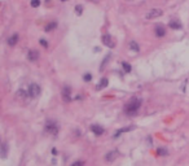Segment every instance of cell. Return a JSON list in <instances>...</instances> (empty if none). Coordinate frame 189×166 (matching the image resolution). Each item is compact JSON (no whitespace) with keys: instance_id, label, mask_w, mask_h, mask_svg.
Wrapping results in <instances>:
<instances>
[{"instance_id":"cell-13","label":"cell","mask_w":189,"mask_h":166,"mask_svg":"<svg viewBox=\"0 0 189 166\" xmlns=\"http://www.w3.org/2000/svg\"><path fill=\"white\" fill-rule=\"evenodd\" d=\"M17 42H18V35H17V34L12 35V37L8 39V44H9V45H14Z\"/></svg>"},{"instance_id":"cell-20","label":"cell","mask_w":189,"mask_h":166,"mask_svg":"<svg viewBox=\"0 0 189 166\" xmlns=\"http://www.w3.org/2000/svg\"><path fill=\"white\" fill-rule=\"evenodd\" d=\"M75 11H76V14H78V16H80V14L83 13V7L80 5V4H78V5L75 7Z\"/></svg>"},{"instance_id":"cell-1","label":"cell","mask_w":189,"mask_h":166,"mask_svg":"<svg viewBox=\"0 0 189 166\" xmlns=\"http://www.w3.org/2000/svg\"><path fill=\"white\" fill-rule=\"evenodd\" d=\"M140 107H141L140 99H132V100H130V101L126 104L124 112H126V114H128V115H133L137 113V110L140 109Z\"/></svg>"},{"instance_id":"cell-16","label":"cell","mask_w":189,"mask_h":166,"mask_svg":"<svg viewBox=\"0 0 189 166\" xmlns=\"http://www.w3.org/2000/svg\"><path fill=\"white\" fill-rule=\"evenodd\" d=\"M7 151H8V145H7V143H3L1 144V157L3 158L7 157Z\"/></svg>"},{"instance_id":"cell-19","label":"cell","mask_w":189,"mask_h":166,"mask_svg":"<svg viewBox=\"0 0 189 166\" xmlns=\"http://www.w3.org/2000/svg\"><path fill=\"white\" fill-rule=\"evenodd\" d=\"M157 155H158V156H167V151H166V149L158 148V149H157Z\"/></svg>"},{"instance_id":"cell-8","label":"cell","mask_w":189,"mask_h":166,"mask_svg":"<svg viewBox=\"0 0 189 166\" xmlns=\"http://www.w3.org/2000/svg\"><path fill=\"white\" fill-rule=\"evenodd\" d=\"M27 59L30 60V61H36V60L39 59V52L35 51V49H32V51H29Z\"/></svg>"},{"instance_id":"cell-22","label":"cell","mask_w":189,"mask_h":166,"mask_svg":"<svg viewBox=\"0 0 189 166\" xmlns=\"http://www.w3.org/2000/svg\"><path fill=\"white\" fill-rule=\"evenodd\" d=\"M71 166H84V163L82 161H75V162L71 163Z\"/></svg>"},{"instance_id":"cell-24","label":"cell","mask_w":189,"mask_h":166,"mask_svg":"<svg viewBox=\"0 0 189 166\" xmlns=\"http://www.w3.org/2000/svg\"><path fill=\"white\" fill-rule=\"evenodd\" d=\"M18 96H21V97H25V91L20 90V91H18Z\"/></svg>"},{"instance_id":"cell-11","label":"cell","mask_w":189,"mask_h":166,"mask_svg":"<svg viewBox=\"0 0 189 166\" xmlns=\"http://www.w3.org/2000/svg\"><path fill=\"white\" fill-rule=\"evenodd\" d=\"M170 27L174 29V30H178V29H181V23L179 21L172 20V21H170Z\"/></svg>"},{"instance_id":"cell-14","label":"cell","mask_w":189,"mask_h":166,"mask_svg":"<svg viewBox=\"0 0 189 166\" xmlns=\"http://www.w3.org/2000/svg\"><path fill=\"white\" fill-rule=\"evenodd\" d=\"M107 86V79L106 78H102L101 81H100V85H97V90H101V88H105Z\"/></svg>"},{"instance_id":"cell-6","label":"cell","mask_w":189,"mask_h":166,"mask_svg":"<svg viewBox=\"0 0 189 166\" xmlns=\"http://www.w3.org/2000/svg\"><path fill=\"white\" fill-rule=\"evenodd\" d=\"M62 99H64L66 103L71 101V90H70V87H68V86H65V87L62 88Z\"/></svg>"},{"instance_id":"cell-3","label":"cell","mask_w":189,"mask_h":166,"mask_svg":"<svg viewBox=\"0 0 189 166\" xmlns=\"http://www.w3.org/2000/svg\"><path fill=\"white\" fill-rule=\"evenodd\" d=\"M101 40H102V43H104V45H106V47H109V48H113L114 45H115V42H114V39L111 38V35H109V34L102 35V37H101Z\"/></svg>"},{"instance_id":"cell-18","label":"cell","mask_w":189,"mask_h":166,"mask_svg":"<svg viewBox=\"0 0 189 166\" xmlns=\"http://www.w3.org/2000/svg\"><path fill=\"white\" fill-rule=\"evenodd\" d=\"M122 66H123V70L126 71V73H130L131 71V65L128 64V62H122Z\"/></svg>"},{"instance_id":"cell-9","label":"cell","mask_w":189,"mask_h":166,"mask_svg":"<svg viewBox=\"0 0 189 166\" xmlns=\"http://www.w3.org/2000/svg\"><path fill=\"white\" fill-rule=\"evenodd\" d=\"M91 130L93 131L95 135H102V134H104V129H102L101 126H99V125H92V126H91Z\"/></svg>"},{"instance_id":"cell-25","label":"cell","mask_w":189,"mask_h":166,"mask_svg":"<svg viewBox=\"0 0 189 166\" xmlns=\"http://www.w3.org/2000/svg\"><path fill=\"white\" fill-rule=\"evenodd\" d=\"M91 78H92V77H91V74H86V75H84L86 81H91Z\"/></svg>"},{"instance_id":"cell-5","label":"cell","mask_w":189,"mask_h":166,"mask_svg":"<svg viewBox=\"0 0 189 166\" xmlns=\"http://www.w3.org/2000/svg\"><path fill=\"white\" fill-rule=\"evenodd\" d=\"M45 130H47V132L52 134V135H57V132H58V126H57L54 122H47V125H45Z\"/></svg>"},{"instance_id":"cell-2","label":"cell","mask_w":189,"mask_h":166,"mask_svg":"<svg viewBox=\"0 0 189 166\" xmlns=\"http://www.w3.org/2000/svg\"><path fill=\"white\" fill-rule=\"evenodd\" d=\"M162 9H150L147 14H145V18L147 20H154V18H158L162 16Z\"/></svg>"},{"instance_id":"cell-26","label":"cell","mask_w":189,"mask_h":166,"mask_svg":"<svg viewBox=\"0 0 189 166\" xmlns=\"http://www.w3.org/2000/svg\"><path fill=\"white\" fill-rule=\"evenodd\" d=\"M91 1H96V0H91Z\"/></svg>"},{"instance_id":"cell-15","label":"cell","mask_w":189,"mask_h":166,"mask_svg":"<svg viewBox=\"0 0 189 166\" xmlns=\"http://www.w3.org/2000/svg\"><path fill=\"white\" fill-rule=\"evenodd\" d=\"M130 48L132 49V51H135V52H139V51H140V48H139V44L135 42V40L130 42Z\"/></svg>"},{"instance_id":"cell-10","label":"cell","mask_w":189,"mask_h":166,"mask_svg":"<svg viewBox=\"0 0 189 166\" xmlns=\"http://www.w3.org/2000/svg\"><path fill=\"white\" fill-rule=\"evenodd\" d=\"M117 156H118V152L117 151H111V152H109L106 155V157H105V160L109 161V162H111V161H114L117 158Z\"/></svg>"},{"instance_id":"cell-12","label":"cell","mask_w":189,"mask_h":166,"mask_svg":"<svg viewBox=\"0 0 189 166\" xmlns=\"http://www.w3.org/2000/svg\"><path fill=\"white\" fill-rule=\"evenodd\" d=\"M56 27H57V23H56V22H49V23H47V25H45L44 30L47 31V33H49V31L54 30Z\"/></svg>"},{"instance_id":"cell-23","label":"cell","mask_w":189,"mask_h":166,"mask_svg":"<svg viewBox=\"0 0 189 166\" xmlns=\"http://www.w3.org/2000/svg\"><path fill=\"white\" fill-rule=\"evenodd\" d=\"M40 44H42L43 47H45V48L48 47V44H47V40H44V39H40Z\"/></svg>"},{"instance_id":"cell-4","label":"cell","mask_w":189,"mask_h":166,"mask_svg":"<svg viewBox=\"0 0 189 166\" xmlns=\"http://www.w3.org/2000/svg\"><path fill=\"white\" fill-rule=\"evenodd\" d=\"M39 93H40V87L36 83H31L30 87H29V95L31 97H36V96H39Z\"/></svg>"},{"instance_id":"cell-17","label":"cell","mask_w":189,"mask_h":166,"mask_svg":"<svg viewBox=\"0 0 189 166\" xmlns=\"http://www.w3.org/2000/svg\"><path fill=\"white\" fill-rule=\"evenodd\" d=\"M132 129H133V127H126V129H121V130H119V131H118V132H117V134H115V135H114V138H118V136L121 135L122 132H126V131H131V130H132Z\"/></svg>"},{"instance_id":"cell-27","label":"cell","mask_w":189,"mask_h":166,"mask_svg":"<svg viewBox=\"0 0 189 166\" xmlns=\"http://www.w3.org/2000/svg\"><path fill=\"white\" fill-rule=\"evenodd\" d=\"M62 1H66V0H62Z\"/></svg>"},{"instance_id":"cell-7","label":"cell","mask_w":189,"mask_h":166,"mask_svg":"<svg viewBox=\"0 0 189 166\" xmlns=\"http://www.w3.org/2000/svg\"><path fill=\"white\" fill-rule=\"evenodd\" d=\"M155 35L157 37H159V38H162V37H164L166 35V29L163 27L162 25H158V26H155Z\"/></svg>"},{"instance_id":"cell-21","label":"cell","mask_w":189,"mask_h":166,"mask_svg":"<svg viewBox=\"0 0 189 166\" xmlns=\"http://www.w3.org/2000/svg\"><path fill=\"white\" fill-rule=\"evenodd\" d=\"M40 5V0H31V7L32 8H38Z\"/></svg>"}]
</instances>
